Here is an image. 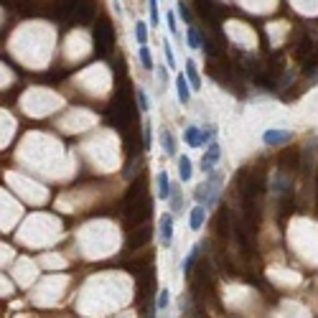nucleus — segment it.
Masks as SVG:
<instances>
[{
    "mask_svg": "<svg viewBox=\"0 0 318 318\" xmlns=\"http://www.w3.org/2000/svg\"><path fill=\"white\" fill-rule=\"evenodd\" d=\"M222 186H224V173H219V171L206 173V181H201L194 191V201L201 204V206H214Z\"/></svg>",
    "mask_w": 318,
    "mask_h": 318,
    "instance_id": "nucleus-1",
    "label": "nucleus"
},
{
    "mask_svg": "<svg viewBox=\"0 0 318 318\" xmlns=\"http://www.w3.org/2000/svg\"><path fill=\"white\" fill-rule=\"evenodd\" d=\"M214 135H217V127H196V125H189L184 130V140L189 148H204L209 143H214Z\"/></svg>",
    "mask_w": 318,
    "mask_h": 318,
    "instance_id": "nucleus-2",
    "label": "nucleus"
},
{
    "mask_svg": "<svg viewBox=\"0 0 318 318\" xmlns=\"http://www.w3.org/2000/svg\"><path fill=\"white\" fill-rule=\"evenodd\" d=\"M158 237H161V247H171L173 244V214L166 211L158 219Z\"/></svg>",
    "mask_w": 318,
    "mask_h": 318,
    "instance_id": "nucleus-3",
    "label": "nucleus"
},
{
    "mask_svg": "<svg viewBox=\"0 0 318 318\" xmlns=\"http://www.w3.org/2000/svg\"><path fill=\"white\" fill-rule=\"evenodd\" d=\"M219 158H222V145H219V143H209L199 168H201L204 173H211V171H214V166L219 163Z\"/></svg>",
    "mask_w": 318,
    "mask_h": 318,
    "instance_id": "nucleus-4",
    "label": "nucleus"
},
{
    "mask_svg": "<svg viewBox=\"0 0 318 318\" xmlns=\"http://www.w3.org/2000/svg\"><path fill=\"white\" fill-rule=\"evenodd\" d=\"M293 140V132L290 130H282V127H270L262 132V143L265 145H285Z\"/></svg>",
    "mask_w": 318,
    "mask_h": 318,
    "instance_id": "nucleus-5",
    "label": "nucleus"
},
{
    "mask_svg": "<svg viewBox=\"0 0 318 318\" xmlns=\"http://www.w3.org/2000/svg\"><path fill=\"white\" fill-rule=\"evenodd\" d=\"M184 77H186V82L191 84V89H194V92H199V89H201V74H199V69H196L194 59H186V66H184Z\"/></svg>",
    "mask_w": 318,
    "mask_h": 318,
    "instance_id": "nucleus-6",
    "label": "nucleus"
},
{
    "mask_svg": "<svg viewBox=\"0 0 318 318\" xmlns=\"http://www.w3.org/2000/svg\"><path fill=\"white\" fill-rule=\"evenodd\" d=\"M204 222H206V206L196 204V206L189 211V227H191V232H199V229L204 227Z\"/></svg>",
    "mask_w": 318,
    "mask_h": 318,
    "instance_id": "nucleus-7",
    "label": "nucleus"
},
{
    "mask_svg": "<svg viewBox=\"0 0 318 318\" xmlns=\"http://www.w3.org/2000/svg\"><path fill=\"white\" fill-rule=\"evenodd\" d=\"M155 184H158V199L168 201V199H171V179H168V173L161 171V173L155 176Z\"/></svg>",
    "mask_w": 318,
    "mask_h": 318,
    "instance_id": "nucleus-8",
    "label": "nucleus"
},
{
    "mask_svg": "<svg viewBox=\"0 0 318 318\" xmlns=\"http://www.w3.org/2000/svg\"><path fill=\"white\" fill-rule=\"evenodd\" d=\"M176 92H179V102H181V104H189V102H191V92H194V89H191V84L186 82L184 74L176 77Z\"/></svg>",
    "mask_w": 318,
    "mask_h": 318,
    "instance_id": "nucleus-9",
    "label": "nucleus"
},
{
    "mask_svg": "<svg viewBox=\"0 0 318 318\" xmlns=\"http://www.w3.org/2000/svg\"><path fill=\"white\" fill-rule=\"evenodd\" d=\"M186 46H189L191 51L204 49V36H201V31H199V28H194V26H189V28H186Z\"/></svg>",
    "mask_w": 318,
    "mask_h": 318,
    "instance_id": "nucleus-10",
    "label": "nucleus"
},
{
    "mask_svg": "<svg viewBox=\"0 0 318 318\" xmlns=\"http://www.w3.org/2000/svg\"><path fill=\"white\" fill-rule=\"evenodd\" d=\"M181 214L184 211V194H181V186L179 184H173L171 186V214Z\"/></svg>",
    "mask_w": 318,
    "mask_h": 318,
    "instance_id": "nucleus-11",
    "label": "nucleus"
},
{
    "mask_svg": "<svg viewBox=\"0 0 318 318\" xmlns=\"http://www.w3.org/2000/svg\"><path fill=\"white\" fill-rule=\"evenodd\" d=\"M179 176H181V181H191V176H194L189 155H179Z\"/></svg>",
    "mask_w": 318,
    "mask_h": 318,
    "instance_id": "nucleus-12",
    "label": "nucleus"
},
{
    "mask_svg": "<svg viewBox=\"0 0 318 318\" xmlns=\"http://www.w3.org/2000/svg\"><path fill=\"white\" fill-rule=\"evenodd\" d=\"M166 26H168V33H171V36H176L179 41H186V36L179 31V23H176V11H168V13H166Z\"/></svg>",
    "mask_w": 318,
    "mask_h": 318,
    "instance_id": "nucleus-13",
    "label": "nucleus"
},
{
    "mask_svg": "<svg viewBox=\"0 0 318 318\" xmlns=\"http://www.w3.org/2000/svg\"><path fill=\"white\" fill-rule=\"evenodd\" d=\"M161 145H163L166 155H171V158H176V155H179V153H176V143H173V135H171L168 130H163V132H161Z\"/></svg>",
    "mask_w": 318,
    "mask_h": 318,
    "instance_id": "nucleus-14",
    "label": "nucleus"
},
{
    "mask_svg": "<svg viewBox=\"0 0 318 318\" xmlns=\"http://www.w3.org/2000/svg\"><path fill=\"white\" fill-rule=\"evenodd\" d=\"M137 59H140V66H143L145 72H153L155 64H153V56H150V49H148V46H140V49H137Z\"/></svg>",
    "mask_w": 318,
    "mask_h": 318,
    "instance_id": "nucleus-15",
    "label": "nucleus"
},
{
    "mask_svg": "<svg viewBox=\"0 0 318 318\" xmlns=\"http://www.w3.org/2000/svg\"><path fill=\"white\" fill-rule=\"evenodd\" d=\"M135 41H137V46H145V44H148V23H145V21H137V23H135Z\"/></svg>",
    "mask_w": 318,
    "mask_h": 318,
    "instance_id": "nucleus-16",
    "label": "nucleus"
},
{
    "mask_svg": "<svg viewBox=\"0 0 318 318\" xmlns=\"http://www.w3.org/2000/svg\"><path fill=\"white\" fill-rule=\"evenodd\" d=\"M148 21L153 26H158V21H161V6H158V0H148Z\"/></svg>",
    "mask_w": 318,
    "mask_h": 318,
    "instance_id": "nucleus-17",
    "label": "nucleus"
},
{
    "mask_svg": "<svg viewBox=\"0 0 318 318\" xmlns=\"http://www.w3.org/2000/svg\"><path fill=\"white\" fill-rule=\"evenodd\" d=\"M199 252H201V244H194V247L189 250V255H186V260H184V272H189V270H191V265L196 262Z\"/></svg>",
    "mask_w": 318,
    "mask_h": 318,
    "instance_id": "nucleus-18",
    "label": "nucleus"
},
{
    "mask_svg": "<svg viewBox=\"0 0 318 318\" xmlns=\"http://www.w3.org/2000/svg\"><path fill=\"white\" fill-rule=\"evenodd\" d=\"M135 97H137V104H140V112H150V99H148V92L140 87L137 92H135Z\"/></svg>",
    "mask_w": 318,
    "mask_h": 318,
    "instance_id": "nucleus-19",
    "label": "nucleus"
},
{
    "mask_svg": "<svg viewBox=\"0 0 318 318\" xmlns=\"http://www.w3.org/2000/svg\"><path fill=\"white\" fill-rule=\"evenodd\" d=\"M168 305H171V290L163 288L161 293H158V310H166Z\"/></svg>",
    "mask_w": 318,
    "mask_h": 318,
    "instance_id": "nucleus-20",
    "label": "nucleus"
},
{
    "mask_svg": "<svg viewBox=\"0 0 318 318\" xmlns=\"http://www.w3.org/2000/svg\"><path fill=\"white\" fill-rule=\"evenodd\" d=\"M150 145H153V127H150V122H145L143 125V148L150 150Z\"/></svg>",
    "mask_w": 318,
    "mask_h": 318,
    "instance_id": "nucleus-21",
    "label": "nucleus"
},
{
    "mask_svg": "<svg viewBox=\"0 0 318 318\" xmlns=\"http://www.w3.org/2000/svg\"><path fill=\"white\" fill-rule=\"evenodd\" d=\"M163 54H166V66H168V69L176 66V56H173V49H171L168 41H163Z\"/></svg>",
    "mask_w": 318,
    "mask_h": 318,
    "instance_id": "nucleus-22",
    "label": "nucleus"
},
{
    "mask_svg": "<svg viewBox=\"0 0 318 318\" xmlns=\"http://www.w3.org/2000/svg\"><path fill=\"white\" fill-rule=\"evenodd\" d=\"M179 13H181V18H184L186 23H191V13H189V8H186V3H179Z\"/></svg>",
    "mask_w": 318,
    "mask_h": 318,
    "instance_id": "nucleus-23",
    "label": "nucleus"
},
{
    "mask_svg": "<svg viewBox=\"0 0 318 318\" xmlns=\"http://www.w3.org/2000/svg\"><path fill=\"white\" fill-rule=\"evenodd\" d=\"M158 79H161V84L168 82V66H158Z\"/></svg>",
    "mask_w": 318,
    "mask_h": 318,
    "instance_id": "nucleus-24",
    "label": "nucleus"
},
{
    "mask_svg": "<svg viewBox=\"0 0 318 318\" xmlns=\"http://www.w3.org/2000/svg\"><path fill=\"white\" fill-rule=\"evenodd\" d=\"M115 3V13H122V6H120V0H112Z\"/></svg>",
    "mask_w": 318,
    "mask_h": 318,
    "instance_id": "nucleus-25",
    "label": "nucleus"
}]
</instances>
